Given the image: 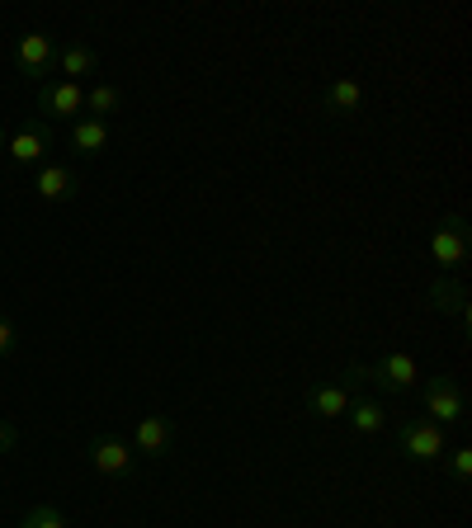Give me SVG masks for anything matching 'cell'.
<instances>
[{
    "label": "cell",
    "instance_id": "ba28073f",
    "mask_svg": "<svg viewBox=\"0 0 472 528\" xmlns=\"http://www.w3.org/2000/svg\"><path fill=\"white\" fill-rule=\"evenodd\" d=\"M90 462H95V472H100V477H118V472H128L133 448L118 444V439H95V444H90Z\"/></svg>",
    "mask_w": 472,
    "mask_h": 528
},
{
    "label": "cell",
    "instance_id": "d6986e66",
    "mask_svg": "<svg viewBox=\"0 0 472 528\" xmlns=\"http://www.w3.org/2000/svg\"><path fill=\"white\" fill-rule=\"evenodd\" d=\"M10 448H15V425L0 420V453H10Z\"/></svg>",
    "mask_w": 472,
    "mask_h": 528
},
{
    "label": "cell",
    "instance_id": "6da1fadb",
    "mask_svg": "<svg viewBox=\"0 0 472 528\" xmlns=\"http://www.w3.org/2000/svg\"><path fill=\"white\" fill-rule=\"evenodd\" d=\"M397 429V448L416 462H439L449 453V439H444V425H435L430 415H397L392 420Z\"/></svg>",
    "mask_w": 472,
    "mask_h": 528
},
{
    "label": "cell",
    "instance_id": "3957f363",
    "mask_svg": "<svg viewBox=\"0 0 472 528\" xmlns=\"http://www.w3.org/2000/svg\"><path fill=\"white\" fill-rule=\"evenodd\" d=\"M354 378H364V382H373V387H383V392H406V387H416V359L411 354H388L383 363H359V368H350Z\"/></svg>",
    "mask_w": 472,
    "mask_h": 528
},
{
    "label": "cell",
    "instance_id": "9c48e42d",
    "mask_svg": "<svg viewBox=\"0 0 472 528\" xmlns=\"http://www.w3.org/2000/svg\"><path fill=\"white\" fill-rule=\"evenodd\" d=\"M307 411L317 415V420H336V415L350 411V392H345L340 382H321V387H312V396H307Z\"/></svg>",
    "mask_w": 472,
    "mask_h": 528
},
{
    "label": "cell",
    "instance_id": "8992f818",
    "mask_svg": "<svg viewBox=\"0 0 472 528\" xmlns=\"http://www.w3.org/2000/svg\"><path fill=\"white\" fill-rule=\"evenodd\" d=\"M15 62L29 81H43V71L52 66V38L48 33H24L19 48H15Z\"/></svg>",
    "mask_w": 472,
    "mask_h": 528
},
{
    "label": "cell",
    "instance_id": "e0dca14e",
    "mask_svg": "<svg viewBox=\"0 0 472 528\" xmlns=\"http://www.w3.org/2000/svg\"><path fill=\"white\" fill-rule=\"evenodd\" d=\"M19 528H71V524L52 510V505H34V510L24 514V524H19Z\"/></svg>",
    "mask_w": 472,
    "mask_h": 528
},
{
    "label": "cell",
    "instance_id": "2e32d148",
    "mask_svg": "<svg viewBox=\"0 0 472 528\" xmlns=\"http://www.w3.org/2000/svg\"><path fill=\"white\" fill-rule=\"evenodd\" d=\"M85 109H90V118H104L118 109V90L114 85H95V90H85Z\"/></svg>",
    "mask_w": 472,
    "mask_h": 528
},
{
    "label": "cell",
    "instance_id": "30bf717a",
    "mask_svg": "<svg viewBox=\"0 0 472 528\" xmlns=\"http://www.w3.org/2000/svg\"><path fill=\"white\" fill-rule=\"evenodd\" d=\"M104 147H109V123H104V118H76V123H71V151L100 156Z\"/></svg>",
    "mask_w": 472,
    "mask_h": 528
},
{
    "label": "cell",
    "instance_id": "ffe728a7",
    "mask_svg": "<svg viewBox=\"0 0 472 528\" xmlns=\"http://www.w3.org/2000/svg\"><path fill=\"white\" fill-rule=\"evenodd\" d=\"M10 349H15V326L0 321V354H10Z\"/></svg>",
    "mask_w": 472,
    "mask_h": 528
},
{
    "label": "cell",
    "instance_id": "9a60e30c",
    "mask_svg": "<svg viewBox=\"0 0 472 528\" xmlns=\"http://www.w3.org/2000/svg\"><path fill=\"white\" fill-rule=\"evenodd\" d=\"M345 415H350V425L359 429V434H378V429L392 420V415L383 411V401H369V396H364V401H350Z\"/></svg>",
    "mask_w": 472,
    "mask_h": 528
},
{
    "label": "cell",
    "instance_id": "7c38bea8",
    "mask_svg": "<svg viewBox=\"0 0 472 528\" xmlns=\"http://www.w3.org/2000/svg\"><path fill=\"white\" fill-rule=\"evenodd\" d=\"M10 161H19V165H34V161H43V151H48V128H19L15 137H10Z\"/></svg>",
    "mask_w": 472,
    "mask_h": 528
},
{
    "label": "cell",
    "instance_id": "ac0fdd59",
    "mask_svg": "<svg viewBox=\"0 0 472 528\" xmlns=\"http://www.w3.org/2000/svg\"><path fill=\"white\" fill-rule=\"evenodd\" d=\"M449 462H454V477L458 481L472 477V448H449Z\"/></svg>",
    "mask_w": 472,
    "mask_h": 528
},
{
    "label": "cell",
    "instance_id": "8fae6325",
    "mask_svg": "<svg viewBox=\"0 0 472 528\" xmlns=\"http://www.w3.org/2000/svg\"><path fill=\"white\" fill-rule=\"evenodd\" d=\"M38 198H52V203H62V198H76V170L67 165H43L34 180Z\"/></svg>",
    "mask_w": 472,
    "mask_h": 528
},
{
    "label": "cell",
    "instance_id": "7a4b0ae2",
    "mask_svg": "<svg viewBox=\"0 0 472 528\" xmlns=\"http://www.w3.org/2000/svg\"><path fill=\"white\" fill-rule=\"evenodd\" d=\"M421 401H425V415H430L435 425H444V429L458 425V420L468 415V401H463V382L449 378V373H439V378L425 382Z\"/></svg>",
    "mask_w": 472,
    "mask_h": 528
},
{
    "label": "cell",
    "instance_id": "5bb4252c",
    "mask_svg": "<svg viewBox=\"0 0 472 528\" xmlns=\"http://www.w3.org/2000/svg\"><path fill=\"white\" fill-rule=\"evenodd\" d=\"M57 71H62L57 81H76V85H81V76L95 71V48H90V43H71V48L57 57Z\"/></svg>",
    "mask_w": 472,
    "mask_h": 528
},
{
    "label": "cell",
    "instance_id": "5b68a950",
    "mask_svg": "<svg viewBox=\"0 0 472 528\" xmlns=\"http://www.w3.org/2000/svg\"><path fill=\"white\" fill-rule=\"evenodd\" d=\"M430 255H435V264H444V269H458V264L468 260V227H463V217H449V222L430 236Z\"/></svg>",
    "mask_w": 472,
    "mask_h": 528
},
{
    "label": "cell",
    "instance_id": "4fadbf2b",
    "mask_svg": "<svg viewBox=\"0 0 472 528\" xmlns=\"http://www.w3.org/2000/svg\"><path fill=\"white\" fill-rule=\"evenodd\" d=\"M326 109H331V114H354V109H359V104H364V85L354 81V76H336V81L326 85Z\"/></svg>",
    "mask_w": 472,
    "mask_h": 528
},
{
    "label": "cell",
    "instance_id": "52a82bcc",
    "mask_svg": "<svg viewBox=\"0 0 472 528\" xmlns=\"http://www.w3.org/2000/svg\"><path fill=\"white\" fill-rule=\"evenodd\" d=\"M133 448L137 453H147V458H161L170 448V420L166 415H142L133 429Z\"/></svg>",
    "mask_w": 472,
    "mask_h": 528
},
{
    "label": "cell",
    "instance_id": "277c9868",
    "mask_svg": "<svg viewBox=\"0 0 472 528\" xmlns=\"http://www.w3.org/2000/svg\"><path fill=\"white\" fill-rule=\"evenodd\" d=\"M85 109V90L76 81H48L38 90V114L43 118H76Z\"/></svg>",
    "mask_w": 472,
    "mask_h": 528
}]
</instances>
